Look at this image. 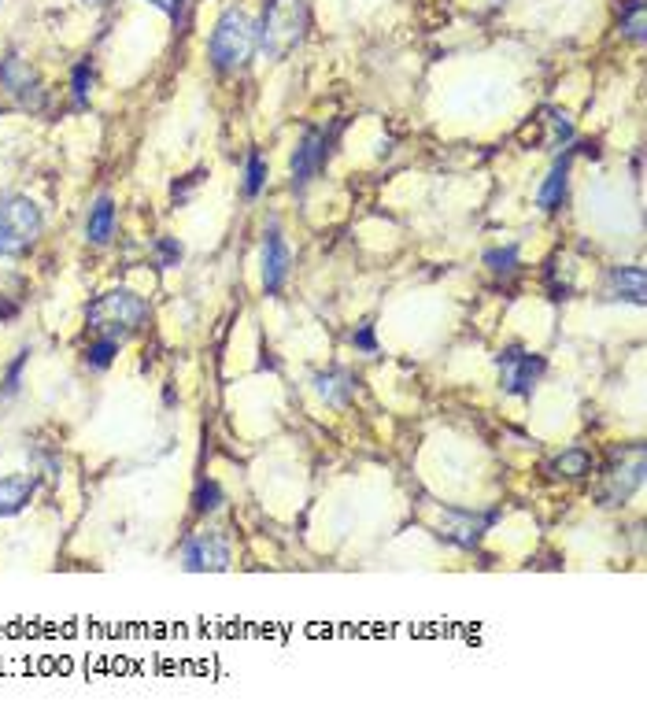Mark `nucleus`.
I'll return each instance as SVG.
<instances>
[{"instance_id": "f257e3e1", "label": "nucleus", "mask_w": 647, "mask_h": 721, "mask_svg": "<svg viewBox=\"0 0 647 721\" xmlns=\"http://www.w3.org/2000/svg\"><path fill=\"white\" fill-rule=\"evenodd\" d=\"M307 30V4L304 0H267L263 19L256 26V45L270 60H285L304 41Z\"/></svg>"}, {"instance_id": "f03ea898", "label": "nucleus", "mask_w": 647, "mask_h": 721, "mask_svg": "<svg viewBox=\"0 0 647 721\" xmlns=\"http://www.w3.org/2000/svg\"><path fill=\"white\" fill-rule=\"evenodd\" d=\"M41 230H45V215L30 196H4L0 200V256H26L37 245Z\"/></svg>"}, {"instance_id": "7ed1b4c3", "label": "nucleus", "mask_w": 647, "mask_h": 721, "mask_svg": "<svg viewBox=\"0 0 647 721\" xmlns=\"http://www.w3.org/2000/svg\"><path fill=\"white\" fill-rule=\"evenodd\" d=\"M208 52L219 71H237L256 52V23L241 8H226L211 30Z\"/></svg>"}, {"instance_id": "20e7f679", "label": "nucleus", "mask_w": 647, "mask_h": 721, "mask_svg": "<svg viewBox=\"0 0 647 721\" xmlns=\"http://www.w3.org/2000/svg\"><path fill=\"white\" fill-rule=\"evenodd\" d=\"M145 318L148 304L137 293H130V289H111V293L97 296L86 311L89 330L100 333V337H115V341L126 337V333H134Z\"/></svg>"}, {"instance_id": "39448f33", "label": "nucleus", "mask_w": 647, "mask_h": 721, "mask_svg": "<svg viewBox=\"0 0 647 721\" xmlns=\"http://www.w3.org/2000/svg\"><path fill=\"white\" fill-rule=\"evenodd\" d=\"M644 474H647L644 444H636L633 452H622L607 466L603 485H599V507H622V503H629V496L644 485Z\"/></svg>"}, {"instance_id": "423d86ee", "label": "nucleus", "mask_w": 647, "mask_h": 721, "mask_svg": "<svg viewBox=\"0 0 647 721\" xmlns=\"http://www.w3.org/2000/svg\"><path fill=\"white\" fill-rule=\"evenodd\" d=\"M496 367H500L503 392H507V396H518V400H529L548 363H544V355L525 352V348L511 344V348H503V352L496 355Z\"/></svg>"}, {"instance_id": "0eeeda50", "label": "nucleus", "mask_w": 647, "mask_h": 721, "mask_svg": "<svg viewBox=\"0 0 647 721\" xmlns=\"http://www.w3.org/2000/svg\"><path fill=\"white\" fill-rule=\"evenodd\" d=\"M330 145L333 137L326 130H318L311 126L304 137H300V145H296L293 159H289V167H293V189H307V185L315 182L318 171L326 167V159H330Z\"/></svg>"}, {"instance_id": "6e6552de", "label": "nucleus", "mask_w": 647, "mask_h": 721, "mask_svg": "<svg viewBox=\"0 0 647 721\" xmlns=\"http://www.w3.org/2000/svg\"><path fill=\"white\" fill-rule=\"evenodd\" d=\"M233 559L230 551V540L222 537V533H196L193 540H185L182 548V566L189 574H219L226 570Z\"/></svg>"}, {"instance_id": "1a4fd4ad", "label": "nucleus", "mask_w": 647, "mask_h": 721, "mask_svg": "<svg viewBox=\"0 0 647 721\" xmlns=\"http://www.w3.org/2000/svg\"><path fill=\"white\" fill-rule=\"evenodd\" d=\"M0 86L8 89V93L23 104V108H41V100H45L37 74L30 71L19 56H8V60L0 63Z\"/></svg>"}, {"instance_id": "9d476101", "label": "nucleus", "mask_w": 647, "mask_h": 721, "mask_svg": "<svg viewBox=\"0 0 647 721\" xmlns=\"http://www.w3.org/2000/svg\"><path fill=\"white\" fill-rule=\"evenodd\" d=\"M444 518L452 522V526L444 529V537L455 540L459 548H477L481 537H485V529H489L500 514L496 511H459V507H448Z\"/></svg>"}, {"instance_id": "9b49d317", "label": "nucleus", "mask_w": 647, "mask_h": 721, "mask_svg": "<svg viewBox=\"0 0 647 721\" xmlns=\"http://www.w3.org/2000/svg\"><path fill=\"white\" fill-rule=\"evenodd\" d=\"M263 289L270 296L281 293V285L289 278V245H285V237H281L278 226H270L267 237H263Z\"/></svg>"}, {"instance_id": "f8f14e48", "label": "nucleus", "mask_w": 647, "mask_h": 721, "mask_svg": "<svg viewBox=\"0 0 647 721\" xmlns=\"http://www.w3.org/2000/svg\"><path fill=\"white\" fill-rule=\"evenodd\" d=\"M607 296L611 300H625V304H644L647 296V278L644 267H614L607 274Z\"/></svg>"}, {"instance_id": "ddd939ff", "label": "nucleus", "mask_w": 647, "mask_h": 721, "mask_svg": "<svg viewBox=\"0 0 647 721\" xmlns=\"http://www.w3.org/2000/svg\"><path fill=\"white\" fill-rule=\"evenodd\" d=\"M315 392L330 407H348L352 404V396H355V378L341 367L322 370V374H315Z\"/></svg>"}, {"instance_id": "4468645a", "label": "nucleus", "mask_w": 647, "mask_h": 721, "mask_svg": "<svg viewBox=\"0 0 647 721\" xmlns=\"http://www.w3.org/2000/svg\"><path fill=\"white\" fill-rule=\"evenodd\" d=\"M570 159H574V152H566L562 159H555L551 174L544 178V185H540V193H537V208L540 211H559L562 208V200H566V185H570Z\"/></svg>"}, {"instance_id": "2eb2a0df", "label": "nucleus", "mask_w": 647, "mask_h": 721, "mask_svg": "<svg viewBox=\"0 0 647 721\" xmlns=\"http://www.w3.org/2000/svg\"><path fill=\"white\" fill-rule=\"evenodd\" d=\"M37 481L34 477H0V518H15L26 503L34 500Z\"/></svg>"}, {"instance_id": "dca6fc26", "label": "nucleus", "mask_w": 647, "mask_h": 721, "mask_svg": "<svg viewBox=\"0 0 647 721\" xmlns=\"http://www.w3.org/2000/svg\"><path fill=\"white\" fill-rule=\"evenodd\" d=\"M111 233H115V200H111V196H100L97 204L89 208L86 237L93 245H108Z\"/></svg>"}, {"instance_id": "f3484780", "label": "nucleus", "mask_w": 647, "mask_h": 721, "mask_svg": "<svg viewBox=\"0 0 647 721\" xmlns=\"http://www.w3.org/2000/svg\"><path fill=\"white\" fill-rule=\"evenodd\" d=\"M548 470L555 477H585L592 474V455H588L585 448H570V452H562Z\"/></svg>"}, {"instance_id": "a211bd4d", "label": "nucleus", "mask_w": 647, "mask_h": 721, "mask_svg": "<svg viewBox=\"0 0 647 721\" xmlns=\"http://www.w3.org/2000/svg\"><path fill=\"white\" fill-rule=\"evenodd\" d=\"M263 185H267V159L259 156V152H248V163H245V196L256 200L263 193Z\"/></svg>"}, {"instance_id": "6ab92c4d", "label": "nucleus", "mask_w": 647, "mask_h": 721, "mask_svg": "<svg viewBox=\"0 0 647 721\" xmlns=\"http://www.w3.org/2000/svg\"><path fill=\"white\" fill-rule=\"evenodd\" d=\"M622 34L629 41H644V0H629V8L622 12Z\"/></svg>"}, {"instance_id": "aec40b11", "label": "nucleus", "mask_w": 647, "mask_h": 721, "mask_svg": "<svg viewBox=\"0 0 647 721\" xmlns=\"http://www.w3.org/2000/svg\"><path fill=\"white\" fill-rule=\"evenodd\" d=\"M193 507L196 514H211L222 507V489L215 485V481H200L196 485V496H193Z\"/></svg>"}, {"instance_id": "412c9836", "label": "nucleus", "mask_w": 647, "mask_h": 721, "mask_svg": "<svg viewBox=\"0 0 647 721\" xmlns=\"http://www.w3.org/2000/svg\"><path fill=\"white\" fill-rule=\"evenodd\" d=\"M485 267H489L492 274H511V270L518 267V245L492 248V252H485Z\"/></svg>"}, {"instance_id": "4be33fe9", "label": "nucleus", "mask_w": 647, "mask_h": 721, "mask_svg": "<svg viewBox=\"0 0 647 721\" xmlns=\"http://www.w3.org/2000/svg\"><path fill=\"white\" fill-rule=\"evenodd\" d=\"M115 352H119V341L115 337H100L93 348L86 352V359H89V367H97V370H108L111 367V359H115Z\"/></svg>"}, {"instance_id": "5701e85b", "label": "nucleus", "mask_w": 647, "mask_h": 721, "mask_svg": "<svg viewBox=\"0 0 647 721\" xmlns=\"http://www.w3.org/2000/svg\"><path fill=\"white\" fill-rule=\"evenodd\" d=\"M159 267H178V263H182V245H178V241H174V237H159Z\"/></svg>"}, {"instance_id": "b1692460", "label": "nucleus", "mask_w": 647, "mask_h": 721, "mask_svg": "<svg viewBox=\"0 0 647 721\" xmlns=\"http://www.w3.org/2000/svg\"><path fill=\"white\" fill-rule=\"evenodd\" d=\"M89 93H93V71H89V63H82V67H74V100L86 104Z\"/></svg>"}, {"instance_id": "393cba45", "label": "nucleus", "mask_w": 647, "mask_h": 721, "mask_svg": "<svg viewBox=\"0 0 647 721\" xmlns=\"http://www.w3.org/2000/svg\"><path fill=\"white\" fill-rule=\"evenodd\" d=\"M26 359H30V352H19V359H15L12 370H8V381H4V392H0V396H15V392H19V381H23Z\"/></svg>"}, {"instance_id": "a878e982", "label": "nucleus", "mask_w": 647, "mask_h": 721, "mask_svg": "<svg viewBox=\"0 0 647 721\" xmlns=\"http://www.w3.org/2000/svg\"><path fill=\"white\" fill-rule=\"evenodd\" d=\"M352 344L355 348H363V352H378V337H374V326L370 322H363L359 330L352 333Z\"/></svg>"}, {"instance_id": "bb28decb", "label": "nucleus", "mask_w": 647, "mask_h": 721, "mask_svg": "<svg viewBox=\"0 0 647 721\" xmlns=\"http://www.w3.org/2000/svg\"><path fill=\"white\" fill-rule=\"evenodd\" d=\"M148 4H156L159 12H167V15H174V12H178V4H182V0H148Z\"/></svg>"}, {"instance_id": "cd10ccee", "label": "nucleus", "mask_w": 647, "mask_h": 721, "mask_svg": "<svg viewBox=\"0 0 647 721\" xmlns=\"http://www.w3.org/2000/svg\"><path fill=\"white\" fill-rule=\"evenodd\" d=\"M86 4H97V8H100V4H108V0H86Z\"/></svg>"}]
</instances>
